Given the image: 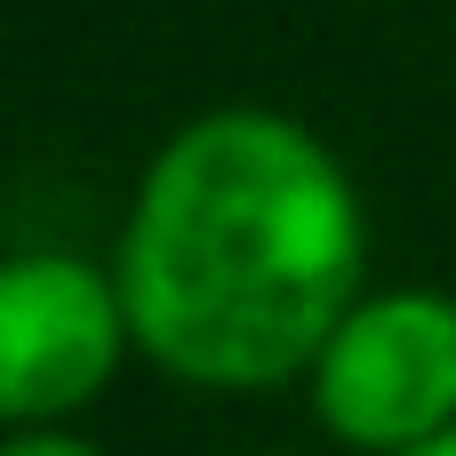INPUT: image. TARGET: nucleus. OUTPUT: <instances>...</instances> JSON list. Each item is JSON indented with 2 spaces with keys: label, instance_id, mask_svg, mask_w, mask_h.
Wrapping results in <instances>:
<instances>
[{
  "label": "nucleus",
  "instance_id": "obj_2",
  "mask_svg": "<svg viewBox=\"0 0 456 456\" xmlns=\"http://www.w3.org/2000/svg\"><path fill=\"white\" fill-rule=\"evenodd\" d=\"M297 393L345 456H409L456 433V297L425 281L361 289Z\"/></svg>",
  "mask_w": 456,
  "mask_h": 456
},
{
  "label": "nucleus",
  "instance_id": "obj_4",
  "mask_svg": "<svg viewBox=\"0 0 456 456\" xmlns=\"http://www.w3.org/2000/svg\"><path fill=\"white\" fill-rule=\"evenodd\" d=\"M0 456H104L80 425H8V449Z\"/></svg>",
  "mask_w": 456,
  "mask_h": 456
},
{
  "label": "nucleus",
  "instance_id": "obj_5",
  "mask_svg": "<svg viewBox=\"0 0 456 456\" xmlns=\"http://www.w3.org/2000/svg\"><path fill=\"white\" fill-rule=\"evenodd\" d=\"M409 456H456V433H441V441H425V449H409Z\"/></svg>",
  "mask_w": 456,
  "mask_h": 456
},
{
  "label": "nucleus",
  "instance_id": "obj_1",
  "mask_svg": "<svg viewBox=\"0 0 456 456\" xmlns=\"http://www.w3.org/2000/svg\"><path fill=\"white\" fill-rule=\"evenodd\" d=\"M136 361L184 393L305 385L369 289V200L337 144L281 104H208L168 128L112 232Z\"/></svg>",
  "mask_w": 456,
  "mask_h": 456
},
{
  "label": "nucleus",
  "instance_id": "obj_3",
  "mask_svg": "<svg viewBox=\"0 0 456 456\" xmlns=\"http://www.w3.org/2000/svg\"><path fill=\"white\" fill-rule=\"evenodd\" d=\"M136 329L112 256L24 248L0 273V417L8 425H72L128 369Z\"/></svg>",
  "mask_w": 456,
  "mask_h": 456
}]
</instances>
